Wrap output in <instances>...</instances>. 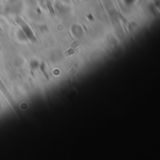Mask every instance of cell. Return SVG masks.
<instances>
[{
  "instance_id": "1",
  "label": "cell",
  "mask_w": 160,
  "mask_h": 160,
  "mask_svg": "<svg viewBox=\"0 0 160 160\" xmlns=\"http://www.w3.org/2000/svg\"><path fill=\"white\" fill-rule=\"evenodd\" d=\"M69 73H70L69 75H70V76L72 77V76H74V75H75V74L77 73V69H76V68H72V69H71V70L69 71Z\"/></svg>"
}]
</instances>
